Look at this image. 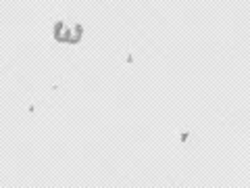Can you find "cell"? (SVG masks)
Wrapping results in <instances>:
<instances>
[{"label": "cell", "mask_w": 250, "mask_h": 188, "mask_svg": "<svg viewBox=\"0 0 250 188\" xmlns=\"http://www.w3.org/2000/svg\"><path fill=\"white\" fill-rule=\"evenodd\" d=\"M54 38H57L59 42H80L82 27L73 25V23H57V27H54Z\"/></svg>", "instance_id": "obj_1"}]
</instances>
